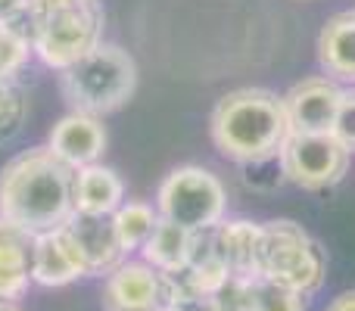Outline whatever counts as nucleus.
<instances>
[{
    "instance_id": "6e6552de",
    "label": "nucleus",
    "mask_w": 355,
    "mask_h": 311,
    "mask_svg": "<svg viewBox=\"0 0 355 311\" xmlns=\"http://www.w3.org/2000/svg\"><path fill=\"white\" fill-rule=\"evenodd\" d=\"M175 290L166 271L147 262H125L103 283V311H172Z\"/></svg>"
},
{
    "instance_id": "a211bd4d",
    "label": "nucleus",
    "mask_w": 355,
    "mask_h": 311,
    "mask_svg": "<svg viewBox=\"0 0 355 311\" xmlns=\"http://www.w3.org/2000/svg\"><path fill=\"white\" fill-rule=\"evenodd\" d=\"M35 243H37V233H31V231H25V227L12 224V221L0 218V265L28 271L31 274Z\"/></svg>"
},
{
    "instance_id": "f257e3e1",
    "label": "nucleus",
    "mask_w": 355,
    "mask_h": 311,
    "mask_svg": "<svg viewBox=\"0 0 355 311\" xmlns=\"http://www.w3.org/2000/svg\"><path fill=\"white\" fill-rule=\"evenodd\" d=\"M72 215L75 168L50 147H31L0 168V218L31 233H47Z\"/></svg>"
},
{
    "instance_id": "bb28decb",
    "label": "nucleus",
    "mask_w": 355,
    "mask_h": 311,
    "mask_svg": "<svg viewBox=\"0 0 355 311\" xmlns=\"http://www.w3.org/2000/svg\"><path fill=\"white\" fill-rule=\"evenodd\" d=\"M327 311H355V290H352V293L337 296V299L327 305Z\"/></svg>"
},
{
    "instance_id": "ddd939ff",
    "label": "nucleus",
    "mask_w": 355,
    "mask_h": 311,
    "mask_svg": "<svg viewBox=\"0 0 355 311\" xmlns=\"http://www.w3.org/2000/svg\"><path fill=\"white\" fill-rule=\"evenodd\" d=\"M259 243H262V224L243 218L215 224V252L231 274L259 277Z\"/></svg>"
},
{
    "instance_id": "9b49d317",
    "label": "nucleus",
    "mask_w": 355,
    "mask_h": 311,
    "mask_svg": "<svg viewBox=\"0 0 355 311\" xmlns=\"http://www.w3.org/2000/svg\"><path fill=\"white\" fill-rule=\"evenodd\" d=\"M78 277H87V268L66 224L56 227V231L37 233L35 258H31V281L41 283V287H66Z\"/></svg>"
},
{
    "instance_id": "9d476101",
    "label": "nucleus",
    "mask_w": 355,
    "mask_h": 311,
    "mask_svg": "<svg viewBox=\"0 0 355 311\" xmlns=\"http://www.w3.org/2000/svg\"><path fill=\"white\" fill-rule=\"evenodd\" d=\"M66 231L72 233L75 246H78L81 258H85L87 277L94 274H110L112 268L122 265V243H119L116 224H112V215H85L75 212L66 221Z\"/></svg>"
},
{
    "instance_id": "f8f14e48",
    "label": "nucleus",
    "mask_w": 355,
    "mask_h": 311,
    "mask_svg": "<svg viewBox=\"0 0 355 311\" xmlns=\"http://www.w3.org/2000/svg\"><path fill=\"white\" fill-rule=\"evenodd\" d=\"M47 147L72 168L94 165L106 150V128L97 116L87 112H69L53 125L47 137Z\"/></svg>"
},
{
    "instance_id": "1a4fd4ad",
    "label": "nucleus",
    "mask_w": 355,
    "mask_h": 311,
    "mask_svg": "<svg viewBox=\"0 0 355 311\" xmlns=\"http://www.w3.org/2000/svg\"><path fill=\"white\" fill-rule=\"evenodd\" d=\"M340 100H343V91L321 75L293 85L284 97L290 134H331L334 122H337Z\"/></svg>"
},
{
    "instance_id": "7ed1b4c3",
    "label": "nucleus",
    "mask_w": 355,
    "mask_h": 311,
    "mask_svg": "<svg viewBox=\"0 0 355 311\" xmlns=\"http://www.w3.org/2000/svg\"><path fill=\"white\" fill-rule=\"evenodd\" d=\"M103 6L97 0H28V10L12 22L31 41L50 69H69L103 44Z\"/></svg>"
},
{
    "instance_id": "0eeeda50",
    "label": "nucleus",
    "mask_w": 355,
    "mask_h": 311,
    "mask_svg": "<svg viewBox=\"0 0 355 311\" xmlns=\"http://www.w3.org/2000/svg\"><path fill=\"white\" fill-rule=\"evenodd\" d=\"M349 150L334 134H290L284 141L281 171L302 190H324L343 181L349 168Z\"/></svg>"
},
{
    "instance_id": "2eb2a0df",
    "label": "nucleus",
    "mask_w": 355,
    "mask_h": 311,
    "mask_svg": "<svg viewBox=\"0 0 355 311\" xmlns=\"http://www.w3.org/2000/svg\"><path fill=\"white\" fill-rule=\"evenodd\" d=\"M318 60L331 78L355 81V10L337 12L321 28Z\"/></svg>"
},
{
    "instance_id": "f3484780",
    "label": "nucleus",
    "mask_w": 355,
    "mask_h": 311,
    "mask_svg": "<svg viewBox=\"0 0 355 311\" xmlns=\"http://www.w3.org/2000/svg\"><path fill=\"white\" fill-rule=\"evenodd\" d=\"M112 224H116L122 249L131 252V249H141L150 240L153 227L159 224V212H153V206H147V202H122L112 212Z\"/></svg>"
},
{
    "instance_id": "423d86ee",
    "label": "nucleus",
    "mask_w": 355,
    "mask_h": 311,
    "mask_svg": "<svg viewBox=\"0 0 355 311\" xmlns=\"http://www.w3.org/2000/svg\"><path fill=\"white\" fill-rule=\"evenodd\" d=\"M156 208H159V218L175 221L187 231L215 227L227 208L225 184L200 165H181L168 171L166 181L159 184Z\"/></svg>"
},
{
    "instance_id": "cd10ccee",
    "label": "nucleus",
    "mask_w": 355,
    "mask_h": 311,
    "mask_svg": "<svg viewBox=\"0 0 355 311\" xmlns=\"http://www.w3.org/2000/svg\"><path fill=\"white\" fill-rule=\"evenodd\" d=\"M0 311H22V308L12 305V302H0Z\"/></svg>"
},
{
    "instance_id": "39448f33",
    "label": "nucleus",
    "mask_w": 355,
    "mask_h": 311,
    "mask_svg": "<svg viewBox=\"0 0 355 311\" xmlns=\"http://www.w3.org/2000/svg\"><path fill=\"white\" fill-rule=\"evenodd\" d=\"M327 256L300 224L268 221L259 243V277L290 287L300 296H312L324 283Z\"/></svg>"
},
{
    "instance_id": "393cba45",
    "label": "nucleus",
    "mask_w": 355,
    "mask_h": 311,
    "mask_svg": "<svg viewBox=\"0 0 355 311\" xmlns=\"http://www.w3.org/2000/svg\"><path fill=\"white\" fill-rule=\"evenodd\" d=\"M172 311H218V308H215L212 296L193 293V296H181V299H175Z\"/></svg>"
},
{
    "instance_id": "5701e85b",
    "label": "nucleus",
    "mask_w": 355,
    "mask_h": 311,
    "mask_svg": "<svg viewBox=\"0 0 355 311\" xmlns=\"http://www.w3.org/2000/svg\"><path fill=\"white\" fill-rule=\"evenodd\" d=\"M331 134L337 137L349 153H355V87L352 91H343V100H340V109H337V122H334Z\"/></svg>"
},
{
    "instance_id": "4468645a",
    "label": "nucleus",
    "mask_w": 355,
    "mask_h": 311,
    "mask_svg": "<svg viewBox=\"0 0 355 311\" xmlns=\"http://www.w3.org/2000/svg\"><path fill=\"white\" fill-rule=\"evenodd\" d=\"M125 202L122 177L106 165L75 168V212L85 215H112Z\"/></svg>"
},
{
    "instance_id": "412c9836",
    "label": "nucleus",
    "mask_w": 355,
    "mask_h": 311,
    "mask_svg": "<svg viewBox=\"0 0 355 311\" xmlns=\"http://www.w3.org/2000/svg\"><path fill=\"white\" fill-rule=\"evenodd\" d=\"M31 41L16 28V25L0 22V81H12L19 75V69L28 60Z\"/></svg>"
},
{
    "instance_id": "b1692460",
    "label": "nucleus",
    "mask_w": 355,
    "mask_h": 311,
    "mask_svg": "<svg viewBox=\"0 0 355 311\" xmlns=\"http://www.w3.org/2000/svg\"><path fill=\"white\" fill-rule=\"evenodd\" d=\"M28 283H31L28 271H19V268H6V265H0V302L19 299V296L28 290Z\"/></svg>"
},
{
    "instance_id": "6ab92c4d",
    "label": "nucleus",
    "mask_w": 355,
    "mask_h": 311,
    "mask_svg": "<svg viewBox=\"0 0 355 311\" xmlns=\"http://www.w3.org/2000/svg\"><path fill=\"white\" fill-rule=\"evenodd\" d=\"M25 112H28V100L25 91L12 81H0V143H6L12 134H19L25 122Z\"/></svg>"
},
{
    "instance_id": "dca6fc26",
    "label": "nucleus",
    "mask_w": 355,
    "mask_h": 311,
    "mask_svg": "<svg viewBox=\"0 0 355 311\" xmlns=\"http://www.w3.org/2000/svg\"><path fill=\"white\" fill-rule=\"evenodd\" d=\"M190 237H193V231L175 224V221L159 218V224L153 227L150 240L141 246L144 262L159 268V271H166V274L184 268V265H187V256H190Z\"/></svg>"
},
{
    "instance_id": "aec40b11",
    "label": "nucleus",
    "mask_w": 355,
    "mask_h": 311,
    "mask_svg": "<svg viewBox=\"0 0 355 311\" xmlns=\"http://www.w3.org/2000/svg\"><path fill=\"white\" fill-rule=\"evenodd\" d=\"M306 308V296L293 293L290 287H281L275 281L256 277L252 287V311H302Z\"/></svg>"
},
{
    "instance_id": "f03ea898",
    "label": "nucleus",
    "mask_w": 355,
    "mask_h": 311,
    "mask_svg": "<svg viewBox=\"0 0 355 311\" xmlns=\"http://www.w3.org/2000/svg\"><path fill=\"white\" fill-rule=\"evenodd\" d=\"M209 134L225 159H234L240 165L271 162L290 137L284 97L262 87L225 94L212 109Z\"/></svg>"
},
{
    "instance_id": "4be33fe9",
    "label": "nucleus",
    "mask_w": 355,
    "mask_h": 311,
    "mask_svg": "<svg viewBox=\"0 0 355 311\" xmlns=\"http://www.w3.org/2000/svg\"><path fill=\"white\" fill-rule=\"evenodd\" d=\"M252 287H256V277L227 274L225 283L212 293L215 308L218 311H252Z\"/></svg>"
},
{
    "instance_id": "20e7f679",
    "label": "nucleus",
    "mask_w": 355,
    "mask_h": 311,
    "mask_svg": "<svg viewBox=\"0 0 355 311\" xmlns=\"http://www.w3.org/2000/svg\"><path fill=\"white\" fill-rule=\"evenodd\" d=\"M137 87V66L116 44H97L75 66L62 69L60 91L72 112L87 116H110L122 109Z\"/></svg>"
},
{
    "instance_id": "a878e982",
    "label": "nucleus",
    "mask_w": 355,
    "mask_h": 311,
    "mask_svg": "<svg viewBox=\"0 0 355 311\" xmlns=\"http://www.w3.org/2000/svg\"><path fill=\"white\" fill-rule=\"evenodd\" d=\"M28 10V0H0V22L3 25H12L25 16Z\"/></svg>"
}]
</instances>
